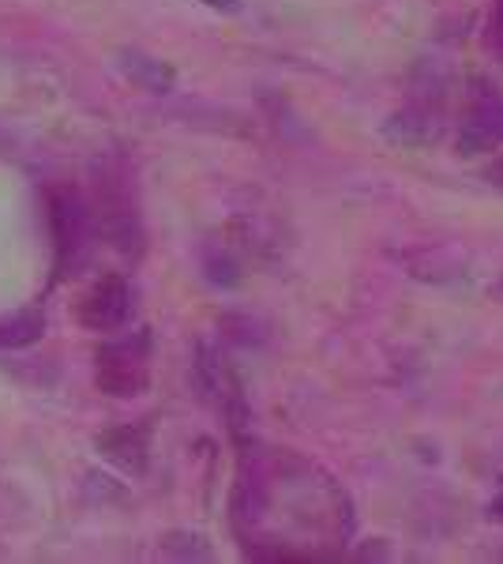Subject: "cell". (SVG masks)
I'll return each mask as SVG.
<instances>
[{"label": "cell", "mask_w": 503, "mask_h": 564, "mask_svg": "<svg viewBox=\"0 0 503 564\" xmlns=\"http://www.w3.org/2000/svg\"><path fill=\"white\" fill-rule=\"evenodd\" d=\"M233 531L244 553L267 561L335 557L353 531L350 500L319 467L289 452H241Z\"/></svg>", "instance_id": "1"}, {"label": "cell", "mask_w": 503, "mask_h": 564, "mask_svg": "<svg viewBox=\"0 0 503 564\" xmlns=\"http://www.w3.org/2000/svg\"><path fill=\"white\" fill-rule=\"evenodd\" d=\"M151 358L154 335L147 327L106 339L95 350V388L109 399H140L151 388Z\"/></svg>", "instance_id": "2"}, {"label": "cell", "mask_w": 503, "mask_h": 564, "mask_svg": "<svg viewBox=\"0 0 503 564\" xmlns=\"http://www.w3.org/2000/svg\"><path fill=\"white\" fill-rule=\"evenodd\" d=\"M45 218L53 238V279H64L87 260L90 238H95V212L76 188L61 185L45 196Z\"/></svg>", "instance_id": "3"}, {"label": "cell", "mask_w": 503, "mask_h": 564, "mask_svg": "<svg viewBox=\"0 0 503 564\" xmlns=\"http://www.w3.org/2000/svg\"><path fill=\"white\" fill-rule=\"evenodd\" d=\"M135 316V290L132 282L117 271L90 282V290L79 297V324L87 332H102V335H113V332H124Z\"/></svg>", "instance_id": "4"}, {"label": "cell", "mask_w": 503, "mask_h": 564, "mask_svg": "<svg viewBox=\"0 0 503 564\" xmlns=\"http://www.w3.org/2000/svg\"><path fill=\"white\" fill-rule=\"evenodd\" d=\"M462 159H481L503 148V95L496 87H478L466 106V117L459 124V140H455Z\"/></svg>", "instance_id": "5"}, {"label": "cell", "mask_w": 503, "mask_h": 564, "mask_svg": "<svg viewBox=\"0 0 503 564\" xmlns=\"http://www.w3.org/2000/svg\"><path fill=\"white\" fill-rule=\"evenodd\" d=\"M98 456L124 470V475H143L151 459V425H117L95 436Z\"/></svg>", "instance_id": "6"}, {"label": "cell", "mask_w": 503, "mask_h": 564, "mask_svg": "<svg viewBox=\"0 0 503 564\" xmlns=\"http://www.w3.org/2000/svg\"><path fill=\"white\" fill-rule=\"evenodd\" d=\"M121 68L135 87L151 90V95H170L173 84H177V72H173L166 61L151 57V53H140V50L121 53Z\"/></svg>", "instance_id": "7"}, {"label": "cell", "mask_w": 503, "mask_h": 564, "mask_svg": "<svg viewBox=\"0 0 503 564\" xmlns=\"http://www.w3.org/2000/svg\"><path fill=\"white\" fill-rule=\"evenodd\" d=\"M42 332H45L42 313H20L15 321H0V350L31 347V343L42 339Z\"/></svg>", "instance_id": "8"}, {"label": "cell", "mask_w": 503, "mask_h": 564, "mask_svg": "<svg viewBox=\"0 0 503 564\" xmlns=\"http://www.w3.org/2000/svg\"><path fill=\"white\" fill-rule=\"evenodd\" d=\"M492 45L503 57V0H496V12H492Z\"/></svg>", "instance_id": "9"}, {"label": "cell", "mask_w": 503, "mask_h": 564, "mask_svg": "<svg viewBox=\"0 0 503 564\" xmlns=\"http://www.w3.org/2000/svg\"><path fill=\"white\" fill-rule=\"evenodd\" d=\"M484 181H489L492 188H500V193H503V148H500L496 159H492V166L484 170Z\"/></svg>", "instance_id": "10"}]
</instances>
